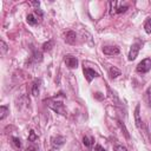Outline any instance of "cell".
<instances>
[{"label": "cell", "mask_w": 151, "mask_h": 151, "mask_svg": "<svg viewBox=\"0 0 151 151\" xmlns=\"http://www.w3.org/2000/svg\"><path fill=\"white\" fill-rule=\"evenodd\" d=\"M47 105L48 107H51L53 111H55L57 113L61 114V116H65L66 114V111H65V107H64V104L61 101H55L54 99H48L47 100Z\"/></svg>", "instance_id": "6da1fadb"}, {"label": "cell", "mask_w": 151, "mask_h": 151, "mask_svg": "<svg viewBox=\"0 0 151 151\" xmlns=\"http://www.w3.org/2000/svg\"><path fill=\"white\" fill-rule=\"evenodd\" d=\"M150 68H151V59H150V58L143 59V60L137 65V67H136L137 72H139V73H146V72L150 71Z\"/></svg>", "instance_id": "7a4b0ae2"}, {"label": "cell", "mask_w": 151, "mask_h": 151, "mask_svg": "<svg viewBox=\"0 0 151 151\" xmlns=\"http://www.w3.org/2000/svg\"><path fill=\"white\" fill-rule=\"evenodd\" d=\"M140 46H142V42H140L139 40H137L134 44H132V46H131V48H130V52H129V57H127V59H129L130 61H132V60H134V59L137 58L138 52H139V50H140Z\"/></svg>", "instance_id": "3957f363"}, {"label": "cell", "mask_w": 151, "mask_h": 151, "mask_svg": "<svg viewBox=\"0 0 151 151\" xmlns=\"http://www.w3.org/2000/svg\"><path fill=\"white\" fill-rule=\"evenodd\" d=\"M76 39H77V34L74 31H66L64 32V40L70 44V45H74L76 44Z\"/></svg>", "instance_id": "277c9868"}, {"label": "cell", "mask_w": 151, "mask_h": 151, "mask_svg": "<svg viewBox=\"0 0 151 151\" xmlns=\"http://www.w3.org/2000/svg\"><path fill=\"white\" fill-rule=\"evenodd\" d=\"M84 74H85V78H86V80H87L88 83H91L93 78L99 77V74H98L94 70L88 68V67H84Z\"/></svg>", "instance_id": "5b68a950"}, {"label": "cell", "mask_w": 151, "mask_h": 151, "mask_svg": "<svg viewBox=\"0 0 151 151\" xmlns=\"http://www.w3.org/2000/svg\"><path fill=\"white\" fill-rule=\"evenodd\" d=\"M103 52L104 54L106 55H116V54H119V48L117 46H104L103 47Z\"/></svg>", "instance_id": "8992f818"}, {"label": "cell", "mask_w": 151, "mask_h": 151, "mask_svg": "<svg viewBox=\"0 0 151 151\" xmlns=\"http://www.w3.org/2000/svg\"><path fill=\"white\" fill-rule=\"evenodd\" d=\"M65 64L70 68H76L78 66V59L76 57H72V55H66L65 57Z\"/></svg>", "instance_id": "52a82bcc"}, {"label": "cell", "mask_w": 151, "mask_h": 151, "mask_svg": "<svg viewBox=\"0 0 151 151\" xmlns=\"http://www.w3.org/2000/svg\"><path fill=\"white\" fill-rule=\"evenodd\" d=\"M51 143L54 147H60L61 145H64L65 143V138L63 136H54L51 138Z\"/></svg>", "instance_id": "ba28073f"}, {"label": "cell", "mask_w": 151, "mask_h": 151, "mask_svg": "<svg viewBox=\"0 0 151 151\" xmlns=\"http://www.w3.org/2000/svg\"><path fill=\"white\" fill-rule=\"evenodd\" d=\"M139 110H140V107H139V105H137L136 106V110H134V122H136V126L139 130H142V119H140Z\"/></svg>", "instance_id": "9c48e42d"}, {"label": "cell", "mask_w": 151, "mask_h": 151, "mask_svg": "<svg viewBox=\"0 0 151 151\" xmlns=\"http://www.w3.org/2000/svg\"><path fill=\"white\" fill-rule=\"evenodd\" d=\"M120 70H118V68H116V67H110L109 68V76H110V78H112V79H114V78H117L118 76H120Z\"/></svg>", "instance_id": "30bf717a"}, {"label": "cell", "mask_w": 151, "mask_h": 151, "mask_svg": "<svg viewBox=\"0 0 151 151\" xmlns=\"http://www.w3.org/2000/svg\"><path fill=\"white\" fill-rule=\"evenodd\" d=\"M39 87H40V81L39 80H35L33 83V85H32V94L34 97L39 96Z\"/></svg>", "instance_id": "8fae6325"}, {"label": "cell", "mask_w": 151, "mask_h": 151, "mask_svg": "<svg viewBox=\"0 0 151 151\" xmlns=\"http://www.w3.org/2000/svg\"><path fill=\"white\" fill-rule=\"evenodd\" d=\"M144 29L147 34H151V17L146 18V20L144 21Z\"/></svg>", "instance_id": "7c38bea8"}, {"label": "cell", "mask_w": 151, "mask_h": 151, "mask_svg": "<svg viewBox=\"0 0 151 151\" xmlns=\"http://www.w3.org/2000/svg\"><path fill=\"white\" fill-rule=\"evenodd\" d=\"M8 112H9V110H8V107L6 106V105H1L0 106V119L2 120V119H5V117L8 114Z\"/></svg>", "instance_id": "4fadbf2b"}, {"label": "cell", "mask_w": 151, "mask_h": 151, "mask_svg": "<svg viewBox=\"0 0 151 151\" xmlns=\"http://www.w3.org/2000/svg\"><path fill=\"white\" fill-rule=\"evenodd\" d=\"M53 45H54V42H53L52 40H48L47 42H44V44H42V51H44V52L51 51L52 47H53Z\"/></svg>", "instance_id": "5bb4252c"}, {"label": "cell", "mask_w": 151, "mask_h": 151, "mask_svg": "<svg viewBox=\"0 0 151 151\" xmlns=\"http://www.w3.org/2000/svg\"><path fill=\"white\" fill-rule=\"evenodd\" d=\"M26 21H27V24L31 25V26L37 25V19H35V17H34L33 14H28V15L26 17Z\"/></svg>", "instance_id": "9a60e30c"}, {"label": "cell", "mask_w": 151, "mask_h": 151, "mask_svg": "<svg viewBox=\"0 0 151 151\" xmlns=\"http://www.w3.org/2000/svg\"><path fill=\"white\" fill-rule=\"evenodd\" d=\"M83 143H84V145H85V146L90 147V146H91V145L94 143V139H93L92 137H91V138H88L87 136H85V137L83 138Z\"/></svg>", "instance_id": "2e32d148"}, {"label": "cell", "mask_w": 151, "mask_h": 151, "mask_svg": "<svg viewBox=\"0 0 151 151\" xmlns=\"http://www.w3.org/2000/svg\"><path fill=\"white\" fill-rule=\"evenodd\" d=\"M11 140H12V144H13V146L15 149H21V142H20V139L18 137H12Z\"/></svg>", "instance_id": "e0dca14e"}, {"label": "cell", "mask_w": 151, "mask_h": 151, "mask_svg": "<svg viewBox=\"0 0 151 151\" xmlns=\"http://www.w3.org/2000/svg\"><path fill=\"white\" fill-rule=\"evenodd\" d=\"M118 125H119V127H120V130L123 131V133H124V136L129 139L130 138V134H129V132H127V130H126V127H125V125H124V123H122L120 120H118Z\"/></svg>", "instance_id": "ac0fdd59"}, {"label": "cell", "mask_w": 151, "mask_h": 151, "mask_svg": "<svg viewBox=\"0 0 151 151\" xmlns=\"http://www.w3.org/2000/svg\"><path fill=\"white\" fill-rule=\"evenodd\" d=\"M28 140H29V142H33V143L38 142V136L35 134V132H34L33 130H31V131H29V134H28Z\"/></svg>", "instance_id": "d6986e66"}, {"label": "cell", "mask_w": 151, "mask_h": 151, "mask_svg": "<svg viewBox=\"0 0 151 151\" xmlns=\"http://www.w3.org/2000/svg\"><path fill=\"white\" fill-rule=\"evenodd\" d=\"M144 100H145V103H146V105H147V106H150V105H151V99H150V88H147V90H146V92H145V94H144Z\"/></svg>", "instance_id": "ffe728a7"}, {"label": "cell", "mask_w": 151, "mask_h": 151, "mask_svg": "<svg viewBox=\"0 0 151 151\" xmlns=\"http://www.w3.org/2000/svg\"><path fill=\"white\" fill-rule=\"evenodd\" d=\"M33 59H34L35 61H41V60H42V54H41V52L34 51V53H33Z\"/></svg>", "instance_id": "44dd1931"}, {"label": "cell", "mask_w": 151, "mask_h": 151, "mask_svg": "<svg viewBox=\"0 0 151 151\" xmlns=\"http://www.w3.org/2000/svg\"><path fill=\"white\" fill-rule=\"evenodd\" d=\"M0 45H1V53L5 54V53L7 52V50H8V47H7V45H6V42H5L4 40L0 41Z\"/></svg>", "instance_id": "7402d4cb"}, {"label": "cell", "mask_w": 151, "mask_h": 151, "mask_svg": "<svg viewBox=\"0 0 151 151\" xmlns=\"http://www.w3.org/2000/svg\"><path fill=\"white\" fill-rule=\"evenodd\" d=\"M129 7L127 6H118L117 9H116V13H124Z\"/></svg>", "instance_id": "603a6c76"}, {"label": "cell", "mask_w": 151, "mask_h": 151, "mask_svg": "<svg viewBox=\"0 0 151 151\" xmlns=\"http://www.w3.org/2000/svg\"><path fill=\"white\" fill-rule=\"evenodd\" d=\"M114 151H127V149L123 145H114Z\"/></svg>", "instance_id": "cb8c5ba5"}, {"label": "cell", "mask_w": 151, "mask_h": 151, "mask_svg": "<svg viewBox=\"0 0 151 151\" xmlns=\"http://www.w3.org/2000/svg\"><path fill=\"white\" fill-rule=\"evenodd\" d=\"M94 151H106L101 145H99V144H97L96 145V147H94Z\"/></svg>", "instance_id": "d4e9b609"}, {"label": "cell", "mask_w": 151, "mask_h": 151, "mask_svg": "<svg viewBox=\"0 0 151 151\" xmlns=\"http://www.w3.org/2000/svg\"><path fill=\"white\" fill-rule=\"evenodd\" d=\"M26 151H38V149H37L34 145H29V146L26 149Z\"/></svg>", "instance_id": "484cf974"}, {"label": "cell", "mask_w": 151, "mask_h": 151, "mask_svg": "<svg viewBox=\"0 0 151 151\" xmlns=\"http://www.w3.org/2000/svg\"><path fill=\"white\" fill-rule=\"evenodd\" d=\"M31 4L33 5V6H37V8L39 7V5H40V2L39 1H31Z\"/></svg>", "instance_id": "4316f807"}, {"label": "cell", "mask_w": 151, "mask_h": 151, "mask_svg": "<svg viewBox=\"0 0 151 151\" xmlns=\"http://www.w3.org/2000/svg\"><path fill=\"white\" fill-rule=\"evenodd\" d=\"M100 94H101V93H96V97H97L98 99H101V98H103V96H100Z\"/></svg>", "instance_id": "83f0119b"}]
</instances>
